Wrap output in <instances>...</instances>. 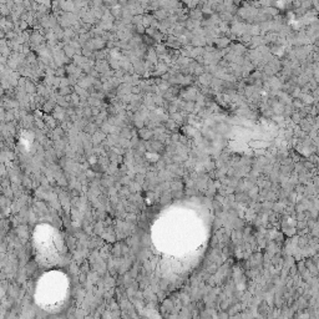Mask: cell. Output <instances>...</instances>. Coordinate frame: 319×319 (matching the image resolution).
<instances>
[{
  "instance_id": "obj_1",
  "label": "cell",
  "mask_w": 319,
  "mask_h": 319,
  "mask_svg": "<svg viewBox=\"0 0 319 319\" xmlns=\"http://www.w3.org/2000/svg\"><path fill=\"white\" fill-rule=\"evenodd\" d=\"M155 15H156L160 20H162V19L166 18V10H164V9H162V10H156V11H155Z\"/></svg>"
}]
</instances>
